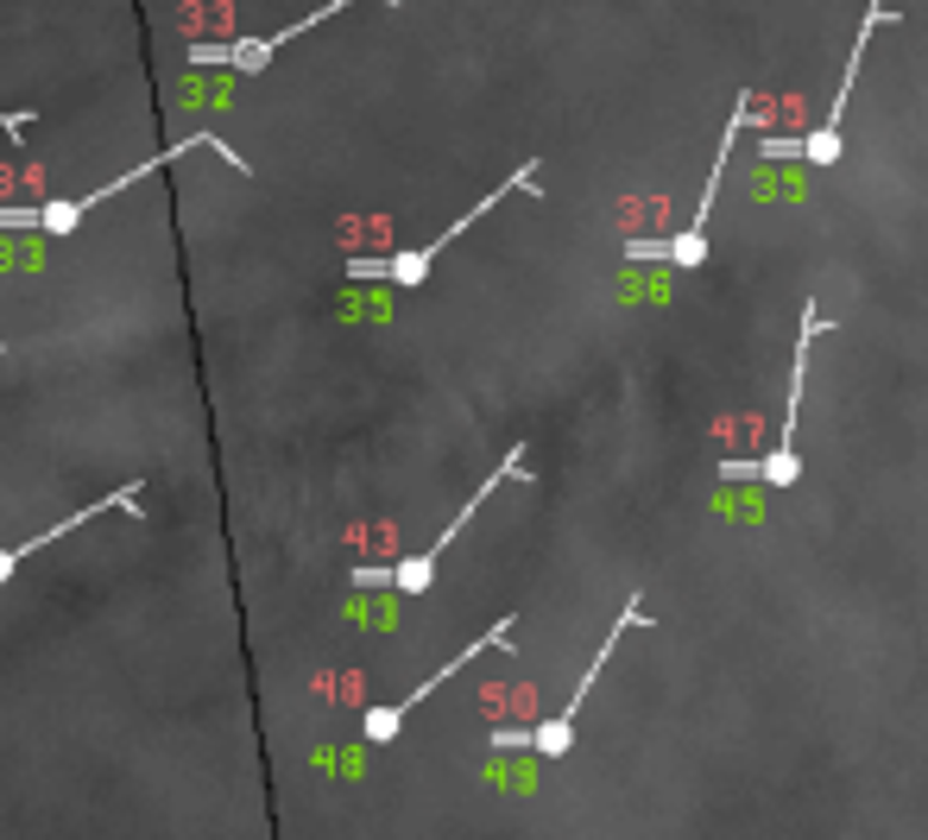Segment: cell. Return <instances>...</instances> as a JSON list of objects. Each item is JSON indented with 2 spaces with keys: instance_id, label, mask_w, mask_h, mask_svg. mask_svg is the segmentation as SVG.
Returning <instances> with one entry per match:
<instances>
[{
  "instance_id": "5",
  "label": "cell",
  "mask_w": 928,
  "mask_h": 840,
  "mask_svg": "<svg viewBox=\"0 0 928 840\" xmlns=\"http://www.w3.org/2000/svg\"><path fill=\"white\" fill-rule=\"evenodd\" d=\"M512 190H537V165L512 171V177L500 184V190L481 196V202H474V209H467V216L455 221V228H448V235L424 240V247H411V254H386V259H361V254H354V259H348V278H392V285H424V273L436 266V254H443L448 240H462L467 228H474V221H486V216H493V202H500V196H512Z\"/></svg>"
},
{
  "instance_id": "8",
  "label": "cell",
  "mask_w": 928,
  "mask_h": 840,
  "mask_svg": "<svg viewBox=\"0 0 928 840\" xmlns=\"http://www.w3.org/2000/svg\"><path fill=\"white\" fill-rule=\"evenodd\" d=\"M115 506H127V512H139V487H120V493H108V500H96V506H82V512H70V518H63L58 531H45V537H26V544H13V550H0V582H7V575H13V569L26 563V556H32V550H45L51 544V537H63V531H77V525H89V518H96V512H115Z\"/></svg>"
},
{
  "instance_id": "2",
  "label": "cell",
  "mask_w": 928,
  "mask_h": 840,
  "mask_svg": "<svg viewBox=\"0 0 928 840\" xmlns=\"http://www.w3.org/2000/svg\"><path fill=\"white\" fill-rule=\"evenodd\" d=\"M632 625H644V594H632V601L619 606V620H613V632H606V645L594 651V664H588V676L575 683V695L562 702V714H550V721H537V727H500V733H493V745H500V752L524 745V752H537V759H569V745H575V721H581V708H588V689H594V676L606 670V658L619 651V639H625Z\"/></svg>"
},
{
  "instance_id": "3",
  "label": "cell",
  "mask_w": 928,
  "mask_h": 840,
  "mask_svg": "<svg viewBox=\"0 0 928 840\" xmlns=\"http://www.w3.org/2000/svg\"><path fill=\"white\" fill-rule=\"evenodd\" d=\"M890 26V0H871L866 20H859V39H852L847 51V70H840V89H833V108L828 120L815 127V134H790V139H764V158H802V165H815V171H828V165H840V115H847L852 101V82H859V63H866V45L878 39Z\"/></svg>"
},
{
  "instance_id": "4",
  "label": "cell",
  "mask_w": 928,
  "mask_h": 840,
  "mask_svg": "<svg viewBox=\"0 0 928 840\" xmlns=\"http://www.w3.org/2000/svg\"><path fill=\"white\" fill-rule=\"evenodd\" d=\"M828 335V316L821 304H802V329H796V354H790V405H783V431H777L771 455H758L752 462V481L764 487H796L802 481V455H796V411H802V386H809V348Z\"/></svg>"
},
{
  "instance_id": "6",
  "label": "cell",
  "mask_w": 928,
  "mask_h": 840,
  "mask_svg": "<svg viewBox=\"0 0 928 840\" xmlns=\"http://www.w3.org/2000/svg\"><path fill=\"white\" fill-rule=\"evenodd\" d=\"M481 651H512V620L486 625V639H474V645H467L462 658H448V664L436 670V676H424V683L411 689V695H398V702H379V708H367V721H361V733H367V745H392V740H398V727H405V714H411V708H417V702H430V695H436V689H443L448 676H462V670L474 664Z\"/></svg>"
},
{
  "instance_id": "7",
  "label": "cell",
  "mask_w": 928,
  "mask_h": 840,
  "mask_svg": "<svg viewBox=\"0 0 928 840\" xmlns=\"http://www.w3.org/2000/svg\"><path fill=\"white\" fill-rule=\"evenodd\" d=\"M505 481H524V443H512V449H505V462H500L493 474H486V487L474 493V500H467V506H462V518H455V525H448L443 537H436V544L424 550V556H405L398 569H386V582H392V587H405V594H424V587L436 582V563H443V550L455 544V537H462V525H467V518H474V512L486 506V493H493V487H505Z\"/></svg>"
},
{
  "instance_id": "1",
  "label": "cell",
  "mask_w": 928,
  "mask_h": 840,
  "mask_svg": "<svg viewBox=\"0 0 928 840\" xmlns=\"http://www.w3.org/2000/svg\"><path fill=\"white\" fill-rule=\"evenodd\" d=\"M739 127H752V120H746V96H739L733 120L720 127L714 171H708V184H701V202H695V216H689V228H682V235H632L625 240V259H632V266H658V259H670V266H682V273H701V266H708V209H714V196H720V171L733 165Z\"/></svg>"
}]
</instances>
